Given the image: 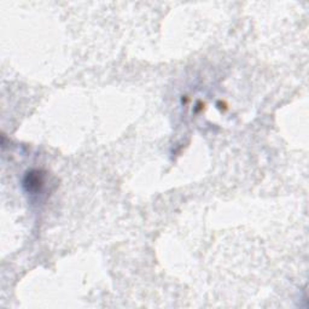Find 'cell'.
<instances>
[{"mask_svg":"<svg viewBox=\"0 0 309 309\" xmlns=\"http://www.w3.org/2000/svg\"><path fill=\"white\" fill-rule=\"evenodd\" d=\"M43 185V179L40 172H29L24 179V186L28 192H37L40 190Z\"/></svg>","mask_w":309,"mask_h":309,"instance_id":"obj_1","label":"cell"}]
</instances>
